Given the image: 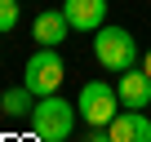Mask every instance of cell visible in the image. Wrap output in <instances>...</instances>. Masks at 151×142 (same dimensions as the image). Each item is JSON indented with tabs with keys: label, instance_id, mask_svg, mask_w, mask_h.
I'll use <instances>...</instances> for the list:
<instances>
[{
	"label": "cell",
	"instance_id": "obj_1",
	"mask_svg": "<svg viewBox=\"0 0 151 142\" xmlns=\"http://www.w3.org/2000/svg\"><path fill=\"white\" fill-rule=\"evenodd\" d=\"M93 58L102 71H111V76H120V71H129L138 62V40L124 31V27H98L93 31Z\"/></svg>",
	"mask_w": 151,
	"mask_h": 142
},
{
	"label": "cell",
	"instance_id": "obj_2",
	"mask_svg": "<svg viewBox=\"0 0 151 142\" xmlns=\"http://www.w3.org/2000/svg\"><path fill=\"white\" fill-rule=\"evenodd\" d=\"M76 115H80V111H76L71 102H62L58 93H49V98L36 102V111H31V129H36L40 142H67L71 129H76Z\"/></svg>",
	"mask_w": 151,
	"mask_h": 142
},
{
	"label": "cell",
	"instance_id": "obj_3",
	"mask_svg": "<svg viewBox=\"0 0 151 142\" xmlns=\"http://www.w3.org/2000/svg\"><path fill=\"white\" fill-rule=\"evenodd\" d=\"M62 76H67V67H62V58H58V49H36L31 58H27V71H22V85L36 93V98H49V93H58V85H62Z\"/></svg>",
	"mask_w": 151,
	"mask_h": 142
},
{
	"label": "cell",
	"instance_id": "obj_4",
	"mask_svg": "<svg viewBox=\"0 0 151 142\" xmlns=\"http://www.w3.org/2000/svg\"><path fill=\"white\" fill-rule=\"evenodd\" d=\"M76 111L89 120V129H107L116 120V111H120V93L111 85H102V80H89L80 89V98H76Z\"/></svg>",
	"mask_w": 151,
	"mask_h": 142
},
{
	"label": "cell",
	"instance_id": "obj_5",
	"mask_svg": "<svg viewBox=\"0 0 151 142\" xmlns=\"http://www.w3.org/2000/svg\"><path fill=\"white\" fill-rule=\"evenodd\" d=\"M116 93H120V107L147 111V107H151V76H147V71H138V67H129V71H120Z\"/></svg>",
	"mask_w": 151,
	"mask_h": 142
},
{
	"label": "cell",
	"instance_id": "obj_6",
	"mask_svg": "<svg viewBox=\"0 0 151 142\" xmlns=\"http://www.w3.org/2000/svg\"><path fill=\"white\" fill-rule=\"evenodd\" d=\"M107 133H111V142H151V115L120 107L116 120L107 124Z\"/></svg>",
	"mask_w": 151,
	"mask_h": 142
},
{
	"label": "cell",
	"instance_id": "obj_7",
	"mask_svg": "<svg viewBox=\"0 0 151 142\" xmlns=\"http://www.w3.org/2000/svg\"><path fill=\"white\" fill-rule=\"evenodd\" d=\"M62 14H67L71 31H89L93 36L98 27H107V0H67Z\"/></svg>",
	"mask_w": 151,
	"mask_h": 142
},
{
	"label": "cell",
	"instance_id": "obj_8",
	"mask_svg": "<svg viewBox=\"0 0 151 142\" xmlns=\"http://www.w3.org/2000/svg\"><path fill=\"white\" fill-rule=\"evenodd\" d=\"M67 31H71V22H67L62 9H40L36 22H31V36H36V44H45V49H58V44L67 40Z\"/></svg>",
	"mask_w": 151,
	"mask_h": 142
},
{
	"label": "cell",
	"instance_id": "obj_9",
	"mask_svg": "<svg viewBox=\"0 0 151 142\" xmlns=\"http://www.w3.org/2000/svg\"><path fill=\"white\" fill-rule=\"evenodd\" d=\"M36 93L27 89V85H18V89H5V98H0V111L5 115H31L36 111V102H31Z\"/></svg>",
	"mask_w": 151,
	"mask_h": 142
},
{
	"label": "cell",
	"instance_id": "obj_10",
	"mask_svg": "<svg viewBox=\"0 0 151 142\" xmlns=\"http://www.w3.org/2000/svg\"><path fill=\"white\" fill-rule=\"evenodd\" d=\"M18 27V0H0V36Z\"/></svg>",
	"mask_w": 151,
	"mask_h": 142
},
{
	"label": "cell",
	"instance_id": "obj_11",
	"mask_svg": "<svg viewBox=\"0 0 151 142\" xmlns=\"http://www.w3.org/2000/svg\"><path fill=\"white\" fill-rule=\"evenodd\" d=\"M85 142H111V133H107V129H89V138H85Z\"/></svg>",
	"mask_w": 151,
	"mask_h": 142
},
{
	"label": "cell",
	"instance_id": "obj_12",
	"mask_svg": "<svg viewBox=\"0 0 151 142\" xmlns=\"http://www.w3.org/2000/svg\"><path fill=\"white\" fill-rule=\"evenodd\" d=\"M142 71H147V76H151V49L142 53Z\"/></svg>",
	"mask_w": 151,
	"mask_h": 142
}]
</instances>
